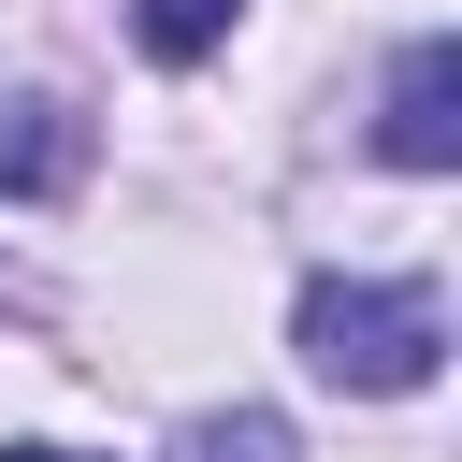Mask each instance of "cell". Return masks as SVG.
<instances>
[{"label": "cell", "instance_id": "8992f818", "mask_svg": "<svg viewBox=\"0 0 462 462\" xmlns=\"http://www.w3.org/2000/svg\"><path fill=\"white\" fill-rule=\"evenodd\" d=\"M0 462H87V448H0Z\"/></svg>", "mask_w": 462, "mask_h": 462}, {"label": "cell", "instance_id": "7a4b0ae2", "mask_svg": "<svg viewBox=\"0 0 462 462\" xmlns=\"http://www.w3.org/2000/svg\"><path fill=\"white\" fill-rule=\"evenodd\" d=\"M375 144H390L404 173H448V159H462V43H448V29H419V43H404Z\"/></svg>", "mask_w": 462, "mask_h": 462}, {"label": "cell", "instance_id": "3957f363", "mask_svg": "<svg viewBox=\"0 0 462 462\" xmlns=\"http://www.w3.org/2000/svg\"><path fill=\"white\" fill-rule=\"evenodd\" d=\"M72 173H87V116H72V101H14V116H0V188H14V202H58Z\"/></svg>", "mask_w": 462, "mask_h": 462}, {"label": "cell", "instance_id": "6da1fadb", "mask_svg": "<svg viewBox=\"0 0 462 462\" xmlns=\"http://www.w3.org/2000/svg\"><path fill=\"white\" fill-rule=\"evenodd\" d=\"M289 332L332 390H433V361H448V303L419 274H318Z\"/></svg>", "mask_w": 462, "mask_h": 462}, {"label": "cell", "instance_id": "5b68a950", "mask_svg": "<svg viewBox=\"0 0 462 462\" xmlns=\"http://www.w3.org/2000/svg\"><path fill=\"white\" fill-rule=\"evenodd\" d=\"M173 462H289V419H260V404H231V419H188V448Z\"/></svg>", "mask_w": 462, "mask_h": 462}, {"label": "cell", "instance_id": "277c9868", "mask_svg": "<svg viewBox=\"0 0 462 462\" xmlns=\"http://www.w3.org/2000/svg\"><path fill=\"white\" fill-rule=\"evenodd\" d=\"M231 14H245V0H130L144 58H217V43H231Z\"/></svg>", "mask_w": 462, "mask_h": 462}]
</instances>
